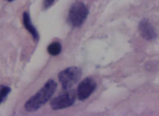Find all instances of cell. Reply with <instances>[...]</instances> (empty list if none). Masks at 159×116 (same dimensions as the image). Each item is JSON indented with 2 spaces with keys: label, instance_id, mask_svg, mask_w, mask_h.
<instances>
[{
  "label": "cell",
  "instance_id": "cell-1",
  "mask_svg": "<svg viewBox=\"0 0 159 116\" xmlns=\"http://www.w3.org/2000/svg\"><path fill=\"white\" fill-rule=\"evenodd\" d=\"M57 88V83L54 80H49L43 87H41L34 96H32L25 104V109L28 112L38 110L45 105L52 97Z\"/></svg>",
  "mask_w": 159,
  "mask_h": 116
},
{
  "label": "cell",
  "instance_id": "cell-2",
  "mask_svg": "<svg viewBox=\"0 0 159 116\" xmlns=\"http://www.w3.org/2000/svg\"><path fill=\"white\" fill-rule=\"evenodd\" d=\"M88 16L87 7L82 3L77 2L72 5L68 13V22L73 27H81Z\"/></svg>",
  "mask_w": 159,
  "mask_h": 116
},
{
  "label": "cell",
  "instance_id": "cell-3",
  "mask_svg": "<svg viewBox=\"0 0 159 116\" xmlns=\"http://www.w3.org/2000/svg\"><path fill=\"white\" fill-rule=\"evenodd\" d=\"M82 76V70L78 67H69L63 70L59 75L58 79L65 90L71 88Z\"/></svg>",
  "mask_w": 159,
  "mask_h": 116
},
{
  "label": "cell",
  "instance_id": "cell-4",
  "mask_svg": "<svg viewBox=\"0 0 159 116\" xmlns=\"http://www.w3.org/2000/svg\"><path fill=\"white\" fill-rule=\"evenodd\" d=\"M76 100V92L73 90L66 91L51 101V107L54 110H62L70 107Z\"/></svg>",
  "mask_w": 159,
  "mask_h": 116
},
{
  "label": "cell",
  "instance_id": "cell-5",
  "mask_svg": "<svg viewBox=\"0 0 159 116\" xmlns=\"http://www.w3.org/2000/svg\"><path fill=\"white\" fill-rule=\"evenodd\" d=\"M97 84L95 80L92 78H85L84 81L80 83L77 90V96L80 100H85L87 99L96 90Z\"/></svg>",
  "mask_w": 159,
  "mask_h": 116
},
{
  "label": "cell",
  "instance_id": "cell-6",
  "mask_svg": "<svg viewBox=\"0 0 159 116\" xmlns=\"http://www.w3.org/2000/svg\"><path fill=\"white\" fill-rule=\"evenodd\" d=\"M139 31L141 36L146 40H153L156 37V33L151 23L144 19L139 24Z\"/></svg>",
  "mask_w": 159,
  "mask_h": 116
},
{
  "label": "cell",
  "instance_id": "cell-7",
  "mask_svg": "<svg viewBox=\"0 0 159 116\" xmlns=\"http://www.w3.org/2000/svg\"><path fill=\"white\" fill-rule=\"evenodd\" d=\"M23 23L25 27V29L30 33V35L33 36L34 40L35 41H39V35L36 29V27L34 26V24L32 23V21H31V18H30V15L28 12H24L23 14Z\"/></svg>",
  "mask_w": 159,
  "mask_h": 116
},
{
  "label": "cell",
  "instance_id": "cell-8",
  "mask_svg": "<svg viewBox=\"0 0 159 116\" xmlns=\"http://www.w3.org/2000/svg\"><path fill=\"white\" fill-rule=\"evenodd\" d=\"M47 50H48V53L50 55H52V56H57L62 51V46H61L60 43L54 42V43H52L51 45L48 46Z\"/></svg>",
  "mask_w": 159,
  "mask_h": 116
},
{
  "label": "cell",
  "instance_id": "cell-9",
  "mask_svg": "<svg viewBox=\"0 0 159 116\" xmlns=\"http://www.w3.org/2000/svg\"><path fill=\"white\" fill-rule=\"evenodd\" d=\"M11 93V88L8 86H4L0 89V104H1L4 99L7 97V96Z\"/></svg>",
  "mask_w": 159,
  "mask_h": 116
},
{
  "label": "cell",
  "instance_id": "cell-10",
  "mask_svg": "<svg viewBox=\"0 0 159 116\" xmlns=\"http://www.w3.org/2000/svg\"><path fill=\"white\" fill-rule=\"evenodd\" d=\"M55 0H44V3H43V7L44 9H48L50 8L53 3H54Z\"/></svg>",
  "mask_w": 159,
  "mask_h": 116
},
{
  "label": "cell",
  "instance_id": "cell-11",
  "mask_svg": "<svg viewBox=\"0 0 159 116\" xmlns=\"http://www.w3.org/2000/svg\"><path fill=\"white\" fill-rule=\"evenodd\" d=\"M7 1H9V2H12V1H14V0H7Z\"/></svg>",
  "mask_w": 159,
  "mask_h": 116
}]
</instances>
